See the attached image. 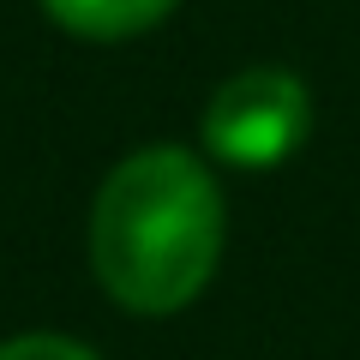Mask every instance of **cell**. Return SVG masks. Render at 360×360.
<instances>
[{
  "label": "cell",
  "mask_w": 360,
  "mask_h": 360,
  "mask_svg": "<svg viewBox=\"0 0 360 360\" xmlns=\"http://www.w3.org/2000/svg\"><path fill=\"white\" fill-rule=\"evenodd\" d=\"M54 25L78 30V37H132V30H150L156 18H168L174 0H42Z\"/></svg>",
  "instance_id": "cell-3"
},
{
  "label": "cell",
  "mask_w": 360,
  "mask_h": 360,
  "mask_svg": "<svg viewBox=\"0 0 360 360\" xmlns=\"http://www.w3.org/2000/svg\"><path fill=\"white\" fill-rule=\"evenodd\" d=\"M312 132V96L295 72L252 66L229 78L205 108V144L234 168H276L307 144Z\"/></svg>",
  "instance_id": "cell-2"
},
{
  "label": "cell",
  "mask_w": 360,
  "mask_h": 360,
  "mask_svg": "<svg viewBox=\"0 0 360 360\" xmlns=\"http://www.w3.org/2000/svg\"><path fill=\"white\" fill-rule=\"evenodd\" d=\"M222 252V193L174 144L127 156L90 210V264L127 312H180Z\"/></svg>",
  "instance_id": "cell-1"
},
{
  "label": "cell",
  "mask_w": 360,
  "mask_h": 360,
  "mask_svg": "<svg viewBox=\"0 0 360 360\" xmlns=\"http://www.w3.org/2000/svg\"><path fill=\"white\" fill-rule=\"evenodd\" d=\"M0 360H96V354L78 348L72 336H13V342H0Z\"/></svg>",
  "instance_id": "cell-4"
}]
</instances>
